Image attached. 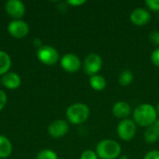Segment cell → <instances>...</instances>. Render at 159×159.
<instances>
[{"instance_id": "cell-1", "label": "cell", "mask_w": 159, "mask_h": 159, "mask_svg": "<svg viewBox=\"0 0 159 159\" xmlns=\"http://www.w3.org/2000/svg\"><path fill=\"white\" fill-rule=\"evenodd\" d=\"M157 120L156 107L150 103H143L133 111V121L137 126L148 128Z\"/></svg>"}, {"instance_id": "cell-2", "label": "cell", "mask_w": 159, "mask_h": 159, "mask_svg": "<svg viewBox=\"0 0 159 159\" xmlns=\"http://www.w3.org/2000/svg\"><path fill=\"white\" fill-rule=\"evenodd\" d=\"M96 154L100 159H116L121 156V146L115 140L104 139L98 143Z\"/></svg>"}, {"instance_id": "cell-3", "label": "cell", "mask_w": 159, "mask_h": 159, "mask_svg": "<svg viewBox=\"0 0 159 159\" xmlns=\"http://www.w3.org/2000/svg\"><path fill=\"white\" fill-rule=\"evenodd\" d=\"M89 108L87 104L76 102L71 104L66 110V117L68 121L74 125H80L86 122L89 116Z\"/></svg>"}, {"instance_id": "cell-4", "label": "cell", "mask_w": 159, "mask_h": 159, "mask_svg": "<svg viewBox=\"0 0 159 159\" xmlns=\"http://www.w3.org/2000/svg\"><path fill=\"white\" fill-rule=\"evenodd\" d=\"M36 57L40 62L46 65H54L61 60L59 51L55 48L48 45H44L37 49Z\"/></svg>"}, {"instance_id": "cell-5", "label": "cell", "mask_w": 159, "mask_h": 159, "mask_svg": "<svg viewBox=\"0 0 159 159\" xmlns=\"http://www.w3.org/2000/svg\"><path fill=\"white\" fill-rule=\"evenodd\" d=\"M116 132L118 137L124 142L131 141L137 132V125L132 119H123L121 120L116 128Z\"/></svg>"}, {"instance_id": "cell-6", "label": "cell", "mask_w": 159, "mask_h": 159, "mask_svg": "<svg viewBox=\"0 0 159 159\" xmlns=\"http://www.w3.org/2000/svg\"><path fill=\"white\" fill-rule=\"evenodd\" d=\"M102 67V59L99 54L90 53L84 60L83 70L89 76L98 75Z\"/></svg>"}, {"instance_id": "cell-7", "label": "cell", "mask_w": 159, "mask_h": 159, "mask_svg": "<svg viewBox=\"0 0 159 159\" xmlns=\"http://www.w3.org/2000/svg\"><path fill=\"white\" fill-rule=\"evenodd\" d=\"M7 31L12 37L21 39L28 34L29 26L22 20H12L7 25Z\"/></svg>"}, {"instance_id": "cell-8", "label": "cell", "mask_w": 159, "mask_h": 159, "mask_svg": "<svg viewBox=\"0 0 159 159\" xmlns=\"http://www.w3.org/2000/svg\"><path fill=\"white\" fill-rule=\"evenodd\" d=\"M60 63L61 68L68 73H75L81 68V60L77 55L73 53L63 55L60 60Z\"/></svg>"}, {"instance_id": "cell-9", "label": "cell", "mask_w": 159, "mask_h": 159, "mask_svg": "<svg viewBox=\"0 0 159 159\" xmlns=\"http://www.w3.org/2000/svg\"><path fill=\"white\" fill-rule=\"evenodd\" d=\"M69 131V124L67 121L62 119H57L51 122L48 128V134L55 138L59 139L61 137H64Z\"/></svg>"}, {"instance_id": "cell-10", "label": "cell", "mask_w": 159, "mask_h": 159, "mask_svg": "<svg viewBox=\"0 0 159 159\" xmlns=\"http://www.w3.org/2000/svg\"><path fill=\"white\" fill-rule=\"evenodd\" d=\"M5 9L13 20H21L25 14V6L20 0H8L5 5Z\"/></svg>"}, {"instance_id": "cell-11", "label": "cell", "mask_w": 159, "mask_h": 159, "mask_svg": "<svg viewBox=\"0 0 159 159\" xmlns=\"http://www.w3.org/2000/svg\"><path fill=\"white\" fill-rule=\"evenodd\" d=\"M129 19L134 25L143 26L146 25L151 20L150 12L143 7H137L132 10L129 15Z\"/></svg>"}, {"instance_id": "cell-12", "label": "cell", "mask_w": 159, "mask_h": 159, "mask_svg": "<svg viewBox=\"0 0 159 159\" xmlns=\"http://www.w3.org/2000/svg\"><path fill=\"white\" fill-rule=\"evenodd\" d=\"M112 113L116 117L123 120V119H127L129 116V115L131 114V108L127 102L119 101L113 105Z\"/></svg>"}, {"instance_id": "cell-13", "label": "cell", "mask_w": 159, "mask_h": 159, "mask_svg": "<svg viewBox=\"0 0 159 159\" xmlns=\"http://www.w3.org/2000/svg\"><path fill=\"white\" fill-rule=\"evenodd\" d=\"M1 82L6 89H17L18 88H20L21 84V79H20V76L17 73L8 72L6 75H2Z\"/></svg>"}, {"instance_id": "cell-14", "label": "cell", "mask_w": 159, "mask_h": 159, "mask_svg": "<svg viewBox=\"0 0 159 159\" xmlns=\"http://www.w3.org/2000/svg\"><path fill=\"white\" fill-rule=\"evenodd\" d=\"M89 85L94 90L102 91L107 86V81L102 75H95L89 77Z\"/></svg>"}, {"instance_id": "cell-15", "label": "cell", "mask_w": 159, "mask_h": 159, "mask_svg": "<svg viewBox=\"0 0 159 159\" xmlns=\"http://www.w3.org/2000/svg\"><path fill=\"white\" fill-rule=\"evenodd\" d=\"M12 153V144L10 141L3 136L0 135V158H7Z\"/></svg>"}, {"instance_id": "cell-16", "label": "cell", "mask_w": 159, "mask_h": 159, "mask_svg": "<svg viewBox=\"0 0 159 159\" xmlns=\"http://www.w3.org/2000/svg\"><path fill=\"white\" fill-rule=\"evenodd\" d=\"M144 140L147 143H155L159 140V128L155 124L146 128L144 132Z\"/></svg>"}, {"instance_id": "cell-17", "label": "cell", "mask_w": 159, "mask_h": 159, "mask_svg": "<svg viewBox=\"0 0 159 159\" xmlns=\"http://www.w3.org/2000/svg\"><path fill=\"white\" fill-rule=\"evenodd\" d=\"M11 66V59L9 55L3 50H0V75H4L8 73Z\"/></svg>"}, {"instance_id": "cell-18", "label": "cell", "mask_w": 159, "mask_h": 159, "mask_svg": "<svg viewBox=\"0 0 159 159\" xmlns=\"http://www.w3.org/2000/svg\"><path fill=\"white\" fill-rule=\"evenodd\" d=\"M134 79V75L133 73L130 70H124L119 74L118 76V83L121 86L127 87L129 85H130L133 82Z\"/></svg>"}, {"instance_id": "cell-19", "label": "cell", "mask_w": 159, "mask_h": 159, "mask_svg": "<svg viewBox=\"0 0 159 159\" xmlns=\"http://www.w3.org/2000/svg\"><path fill=\"white\" fill-rule=\"evenodd\" d=\"M36 159H58V156L50 149H44L37 154Z\"/></svg>"}, {"instance_id": "cell-20", "label": "cell", "mask_w": 159, "mask_h": 159, "mask_svg": "<svg viewBox=\"0 0 159 159\" xmlns=\"http://www.w3.org/2000/svg\"><path fill=\"white\" fill-rule=\"evenodd\" d=\"M149 40L150 42L155 45L157 46V48L159 47V31L157 30H154L149 34Z\"/></svg>"}, {"instance_id": "cell-21", "label": "cell", "mask_w": 159, "mask_h": 159, "mask_svg": "<svg viewBox=\"0 0 159 159\" xmlns=\"http://www.w3.org/2000/svg\"><path fill=\"white\" fill-rule=\"evenodd\" d=\"M80 159H99L96 152L92 150H86L81 154Z\"/></svg>"}, {"instance_id": "cell-22", "label": "cell", "mask_w": 159, "mask_h": 159, "mask_svg": "<svg viewBox=\"0 0 159 159\" xmlns=\"http://www.w3.org/2000/svg\"><path fill=\"white\" fill-rule=\"evenodd\" d=\"M146 6L153 11H159V0H147L145 1Z\"/></svg>"}, {"instance_id": "cell-23", "label": "cell", "mask_w": 159, "mask_h": 159, "mask_svg": "<svg viewBox=\"0 0 159 159\" xmlns=\"http://www.w3.org/2000/svg\"><path fill=\"white\" fill-rule=\"evenodd\" d=\"M151 61L154 63V65H156L157 67L159 68V47L157 48L151 54Z\"/></svg>"}, {"instance_id": "cell-24", "label": "cell", "mask_w": 159, "mask_h": 159, "mask_svg": "<svg viewBox=\"0 0 159 159\" xmlns=\"http://www.w3.org/2000/svg\"><path fill=\"white\" fill-rule=\"evenodd\" d=\"M7 94L0 89V111H2L5 106L7 105Z\"/></svg>"}, {"instance_id": "cell-25", "label": "cell", "mask_w": 159, "mask_h": 159, "mask_svg": "<svg viewBox=\"0 0 159 159\" xmlns=\"http://www.w3.org/2000/svg\"><path fill=\"white\" fill-rule=\"evenodd\" d=\"M143 159H159V151L157 150H152L150 152H148Z\"/></svg>"}, {"instance_id": "cell-26", "label": "cell", "mask_w": 159, "mask_h": 159, "mask_svg": "<svg viewBox=\"0 0 159 159\" xmlns=\"http://www.w3.org/2000/svg\"><path fill=\"white\" fill-rule=\"evenodd\" d=\"M85 3H86L85 0H69V1H67V4L70 6H73V7H78Z\"/></svg>"}, {"instance_id": "cell-27", "label": "cell", "mask_w": 159, "mask_h": 159, "mask_svg": "<svg viewBox=\"0 0 159 159\" xmlns=\"http://www.w3.org/2000/svg\"><path fill=\"white\" fill-rule=\"evenodd\" d=\"M33 43H34V46L35 48H37V49L44 46L43 43H42V41H41V39H39L38 37H36L35 39H34V42H33Z\"/></svg>"}, {"instance_id": "cell-28", "label": "cell", "mask_w": 159, "mask_h": 159, "mask_svg": "<svg viewBox=\"0 0 159 159\" xmlns=\"http://www.w3.org/2000/svg\"><path fill=\"white\" fill-rule=\"evenodd\" d=\"M156 110H157V117H159V103H157V106H156Z\"/></svg>"}, {"instance_id": "cell-29", "label": "cell", "mask_w": 159, "mask_h": 159, "mask_svg": "<svg viewBox=\"0 0 159 159\" xmlns=\"http://www.w3.org/2000/svg\"><path fill=\"white\" fill-rule=\"evenodd\" d=\"M118 159H129V158H128V157H127V156H125V155H121V156L118 157Z\"/></svg>"}, {"instance_id": "cell-30", "label": "cell", "mask_w": 159, "mask_h": 159, "mask_svg": "<svg viewBox=\"0 0 159 159\" xmlns=\"http://www.w3.org/2000/svg\"><path fill=\"white\" fill-rule=\"evenodd\" d=\"M157 19H158V20H159V14H158V16H157Z\"/></svg>"}]
</instances>
